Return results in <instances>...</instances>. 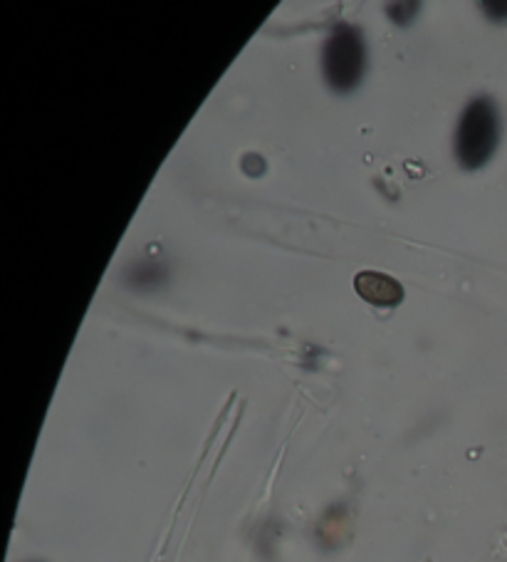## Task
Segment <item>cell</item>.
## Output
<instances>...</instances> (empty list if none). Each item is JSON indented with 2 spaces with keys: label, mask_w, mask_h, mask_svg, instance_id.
Segmentation results:
<instances>
[{
  "label": "cell",
  "mask_w": 507,
  "mask_h": 562,
  "mask_svg": "<svg viewBox=\"0 0 507 562\" xmlns=\"http://www.w3.org/2000/svg\"><path fill=\"white\" fill-rule=\"evenodd\" d=\"M354 288L367 303H372L376 307H394L404 300L402 283H396L394 278H388L384 273H374V270L359 273L354 278Z\"/></svg>",
  "instance_id": "3"
},
{
  "label": "cell",
  "mask_w": 507,
  "mask_h": 562,
  "mask_svg": "<svg viewBox=\"0 0 507 562\" xmlns=\"http://www.w3.org/2000/svg\"><path fill=\"white\" fill-rule=\"evenodd\" d=\"M500 142V117L491 97H477L465 106L455 130V159L467 171L483 169Z\"/></svg>",
  "instance_id": "1"
},
{
  "label": "cell",
  "mask_w": 507,
  "mask_h": 562,
  "mask_svg": "<svg viewBox=\"0 0 507 562\" xmlns=\"http://www.w3.org/2000/svg\"><path fill=\"white\" fill-rule=\"evenodd\" d=\"M367 67V47L362 33L352 25H337L322 47V70L335 92H352L359 87Z\"/></svg>",
  "instance_id": "2"
}]
</instances>
